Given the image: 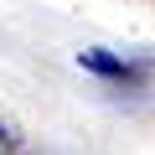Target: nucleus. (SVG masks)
<instances>
[{
    "mask_svg": "<svg viewBox=\"0 0 155 155\" xmlns=\"http://www.w3.org/2000/svg\"><path fill=\"white\" fill-rule=\"evenodd\" d=\"M78 62H83L88 72H98V78H114V83H134V78H140V67H134V62H124V57H114V52H104V47L78 52Z\"/></svg>",
    "mask_w": 155,
    "mask_h": 155,
    "instance_id": "obj_1",
    "label": "nucleus"
}]
</instances>
